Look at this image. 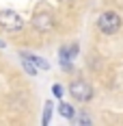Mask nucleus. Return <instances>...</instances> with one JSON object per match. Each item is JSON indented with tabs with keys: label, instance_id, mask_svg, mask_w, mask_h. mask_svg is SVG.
I'll use <instances>...</instances> for the list:
<instances>
[{
	"label": "nucleus",
	"instance_id": "1",
	"mask_svg": "<svg viewBox=\"0 0 123 126\" xmlns=\"http://www.w3.org/2000/svg\"><path fill=\"white\" fill-rule=\"evenodd\" d=\"M121 24H123V20H121V15L117 11H104L97 17V28L104 35H114V33H119Z\"/></svg>",
	"mask_w": 123,
	"mask_h": 126
},
{
	"label": "nucleus",
	"instance_id": "2",
	"mask_svg": "<svg viewBox=\"0 0 123 126\" xmlns=\"http://www.w3.org/2000/svg\"><path fill=\"white\" fill-rule=\"evenodd\" d=\"M0 28L4 31H22L24 28V17L17 15L11 9H2L0 11Z\"/></svg>",
	"mask_w": 123,
	"mask_h": 126
},
{
	"label": "nucleus",
	"instance_id": "3",
	"mask_svg": "<svg viewBox=\"0 0 123 126\" xmlns=\"http://www.w3.org/2000/svg\"><path fill=\"white\" fill-rule=\"evenodd\" d=\"M69 94L74 96L76 102H91L93 100V87L86 83V80H74L71 85H69Z\"/></svg>",
	"mask_w": 123,
	"mask_h": 126
},
{
	"label": "nucleus",
	"instance_id": "4",
	"mask_svg": "<svg viewBox=\"0 0 123 126\" xmlns=\"http://www.w3.org/2000/svg\"><path fill=\"white\" fill-rule=\"evenodd\" d=\"M33 26L37 28V31H41V33H48V31H52L54 28V15L50 11H37L35 15H33Z\"/></svg>",
	"mask_w": 123,
	"mask_h": 126
},
{
	"label": "nucleus",
	"instance_id": "5",
	"mask_svg": "<svg viewBox=\"0 0 123 126\" xmlns=\"http://www.w3.org/2000/svg\"><path fill=\"white\" fill-rule=\"evenodd\" d=\"M20 57H26V59H30V61L35 63L37 67L48 70V61H43V59H41V57H37V54H30V52H20Z\"/></svg>",
	"mask_w": 123,
	"mask_h": 126
},
{
	"label": "nucleus",
	"instance_id": "6",
	"mask_svg": "<svg viewBox=\"0 0 123 126\" xmlns=\"http://www.w3.org/2000/svg\"><path fill=\"white\" fill-rule=\"evenodd\" d=\"M58 113H61L63 117H67V120H74L76 111H74V107H71V104H67V102H61V104H58Z\"/></svg>",
	"mask_w": 123,
	"mask_h": 126
},
{
	"label": "nucleus",
	"instance_id": "7",
	"mask_svg": "<svg viewBox=\"0 0 123 126\" xmlns=\"http://www.w3.org/2000/svg\"><path fill=\"white\" fill-rule=\"evenodd\" d=\"M22 65H24V70H26V72H28L30 76H35V74H37V65H35V63L30 61V59L22 57Z\"/></svg>",
	"mask_w": 123,
	"mask_h": 126
},
{
	"label": "nucleus",
	"instance_id": "8",
	"mask_svg": "<svg viewBox=\"0 0 123 126\" xmlns=\"http://www.w3.org/2000/svg\"><path fill=\"white\" fill-rule=\"evenodd\" d=\"M50 117H52V102H45V111H43V126L50 124Z\"/></svg>",
	"mask_w": 123,
	"mask_h": 126
},
{
	"label": "nucleus",
	"instance_id": "9",
	"mask_svg": "<svg viewBox=\"0 0 123 126\" xmlns=\"http://www.w3.org/2000/svg\"><path fill=\"white\" fill-rule=\"evenodd\" d=\"M52 94H54V98H61V96H63V87L58 85V83L52 85Z\"/></svg>",
	"mask_w": 123,
	"mask_h": 126
},
{
	"label": "nucleus",
	"instance_id": "10",
	"mask_svg": "<svg viewBox=\"0 0 123 126\" xmlns=\"http://www.w3.org/2000/svg\"><path fill=\"white\" fill-rule=\"evenodd\" d=\"M76 117V115H74ZM76 122H82V124H91V120L86 117V115H80V117H76Z\"/></svg>",
	"mask_w": 123,
	"mask_h": 126
},
{
	"label": "nucleus",
	"instance_id": "11",
	"mask_svg": "<svg viewBox=\"0 0 123 126\" xmlns=\"http://www.w3.org/2000/svg\"><path fill=\"white\" fill-rule=\"evenodd\" d=\"M0 48H7V44H4V41H2V39H0Z\"/></svg>",
	"mask_w": 123,
	"mask_h": 126
},
{
	"label": "nucleus",
	"instance_id": "12",
	"mask_svg": "<svg viewBox=\"0 0 123 126\" xmlns=\"http://www.w3.org/2000/svg\"><path fill=\"white\" fill-rule=\"evenodd\" d=\"M63 2H67V0H63Z\"/></svg>",
	"mask_w": 123,
	"mask_h": 126
}]
</instances>
